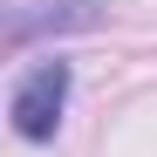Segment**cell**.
<instances>
[{
    "label": "cell",
    "instance_id": "obj_1",
    "mask_svg": "<svg viewBox=\"0 0 157 157\" xmlns=\"http://www.w3.org/2000/svg\"><path fill=\"white\" fill-rule=\"evenodd\" d=\"M68 82H75V75H68V62H62V55L34 62V68L14 82V96H7V116H14V130H21L28 144H48V137L62 130V109H68Z\"/></svg>",
    "mask_w": 157,
    "mask_h": 157
}]
</instances>
